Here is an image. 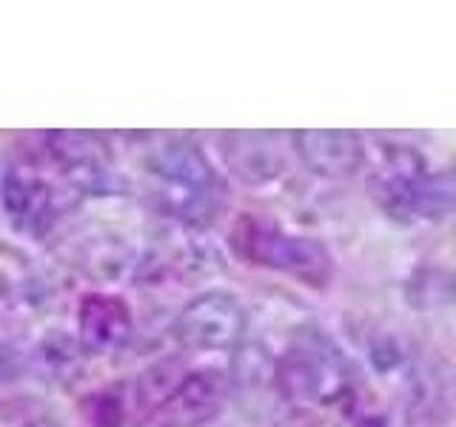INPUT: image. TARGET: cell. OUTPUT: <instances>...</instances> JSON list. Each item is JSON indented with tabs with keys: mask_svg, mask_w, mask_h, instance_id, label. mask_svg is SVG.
Instances as JSON below:
<instances>
[{
	"mask_svg": "<svg viewBox=\"0 0 456 427\" xmlns=\"http://www.w3.org/2000/svg\"><path fill=\"white\" fill-rule=\"evenodd\" d=\"M146 171L157 203L171 217L189 225L211 220L217 205V174L203 149L189 140H168L149 157Z\"/></svg>",
	"mask_w": 456,
	"mask_h": 427,
	"instance_id": "obj_1",
	"label": "cell"
},
{
	"mask_svg": "<svg viewBox=\"0 0 456 427\" xmlns=\"http://www.w3.org/2000/svg\"><path fill=\"white\" fill-rule=\"evenodd\" d=\"M232 246L248 265L280 270L311 288H325V282L334 274V256L325 248V242L291 234L277 222H265L251 214H242L237 220Z\"/></svg>",
	"mask_w": 456,
	"mask_h": 427,
	"instance_id": "obj_2",
	"label": "cell"
},
{
	"mask_svg": "<svg viewBox=\"0 0 456 427\" xmlns=\"http://www.w3.org/2000/svg\"><path fill=\"white\" fill-rule=\"evenodd\" d=\"M277 388L294 405H325L346 391V365L320 334H303L277 365Z\"/></svg>",
	"mask_w": 456,
	"mask_h": 427,
	"instance_id": "obj_3",
	"label": "cell"
},
{
	"mask_svg": "<svg viewBox=\"0 0 456 427\" xmlns=\"http://www.w3.org/2000/svg\"><path fill=\"white\" fill-rule=\"evenodd\" d=\"M379 199L394 220H442L453 205L451 171L425 174L413 154H396L379 180Z\"/></svg>",
	"mask_w": 456,
	"mask_h": 427,
	"instance_id": "obj_4",
	"label": "cell"
},
{
	"mask_svg": "<svg viewBox=\"0 0 456 427\" xmlns=\"http://www.w3.org/2000/svg\"><path fill=\"white\" fill-rule=\"evenodd\" d=\"M246 331V310L225 291H206L183 308L175 322L177 342L189 350H232Z\"/></svg>",
	"mask_w": 456,
	"mask_h": 427,
	"instance_id": "obj_5",
	"label": "cell"
},
{
	"mask_svg": "<svg viewBox=\"0 0 456 427\" xmlns=\"http://www.w3.org/2000/svg\"><path fill=\"white\" fill-rule=\"evenodd\" d=\"M228 379L220 370H194L154 410V427H203L223 413Z\"/></svg>",
	"mask_w": 456,
	"mask_h": 427,
	"instance_id": "obj_6",
	"label": "cell"
},
{
	"mask_svg": "<svg viewBox=\"0 0 456 427\" xmlns=\"http://www.w3.org/2000/svg\"><path fill=\"white\" fill-rule=\"evenodd\" d=\"M294 149L314 174L320 177H351L365 163V149L356 132H331V128H320V132H294Z\"/></svg>",
	"mask_w": 456,
	"mask_h": 427,
	"instance_id": "obj_7",
	"label": "cell"
},
{
	"mask_svg": "<svg viewBox=\"0 0 456 427\" xmlns=\"http://www.w3.org/2000/svg\"><path fill=\"white\" fill-rule=\"evenodd\" d=\"M77 331L86 350L111 353L120 350L132 336V310L118 294H89L77 310Z\"/></svg>",
	"mask_w": 456,
	"mask_h": 427,
	"instance_id": "obj_8",
	"label": "cell"
},
{
	"mask_svg": "<svg viewBox=\"0 0 456 427\" xmlns=\"http://www.w3.org/2000/svg\"><path fill=\"white\" fill-rule=\"evenodd\" d=\"M223 160L232 174L248 185H263L282 174L285 157L274 132H232L223 134Z\"/></svg>",
	"mask_w": 456,
	"mask_h": 427,
	"instance_id": "obj_9",
	"label": "cell"
},
{
	"mask_svg": "<svg viewBox=\"0 0 456 427\" xmlns=\"http://www.w3.org/2000/svg\"><path fill=\"white\" fill-rule=\"evenodd\" d=\"M52 142V157L66 174H71L75 180L92 182L100 180L109 168V151L106 142L97 134H86V132H54L49 134Z\"/></svg>",
	"mask_w": 456,
	"mask_h": 427,
	"instance_id": "obj_10",
	"label": "cell"
},
{
	"mask_svg": "<svg viewBox=\"0 0 456 427\" xmlns=\"http://www.w3.org/2000/svg\"><path fill=\"white\" fill-rule=\"evenodd\" d=\"M0 199H4V211L6 217L18 225V228H28L43 220V211L49 208V189L40 180L20 174L18 168H9L4 177V191H0Z\"/></svg>",
	"mask_w": 456,
	"mask_h": 427,
	"instance_id": "obj_11",
	"label": "cell"
},
{
	"mask_svg": "<svg viewBox=\"0 0 456 427\" xmlns=\"http://www.w3.org/2000/svg\"><path fill=\"white\" fill-rule=\"evenodd\" d=\"M14 370H18V359H14L12 348L0 342V384L12 382L14 379Z\"/></svg>",
	"mask_w": 456,
	"mask_h": 427,
	"instance_id": "obj_12",
	"label": "cell"
},
{
	"mask_svg": "<svg viewBox=\"0 0 456 427\" xmlns=\"http://www.w3.org/2000/svg\"><path fill=\"white\" fill-rule=\"evenodd\" d=\"M356 427H391V424L385 422L382 416H365V419L356 422Z\"/></svg>",
	"mask_w": 456,
	"mask_h": 427,
	"instance_id": "obj_13",
	"label": "cell"
}]
</instances>
